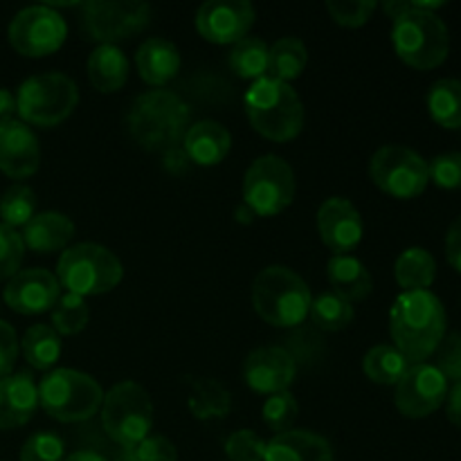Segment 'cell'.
I'll return each instance as SVG.
<instances>
[{
	"label": "cell",
	"mask_w": 461,
	"mask_h": 461,
	"mask_svg": "<svg viewBox=\"0 0 461 461\" xmlns=\"http://www.w3.org/2000/svg\"><path fill=\"white\" fill-rule=\"evenodd\" d=\"M394 347L410 365L426 363L446 338V309L430 291H403L390 311Z\"/></svg>",
	"instance_id": "1"
},
{
	"label": "cell",
	"mask_w": 461,
	"mask_h": 461,
	"mask_svg": "<svg viewBox=\"0 0 461 461\" xmlns=\"http://www.w3.org/2000/svg\"><path fill=\"white\" fill-rule=\"evenodd\" d=\"M126 126L147 151H174L192 126L189 106L171 90H149L131 104Z\"/></svg>",
	"instance_id": "2"
},
{
	"label": "cell",
	"mask_w": 461,
	"mask_h": 461,
	"mask_svg": "<svg viewBox=\"0 0 461 461\" xmlns=\"http://www.w3.org/2000/svg\"><path fill=\"white\" fill-rule=\"evenodd\" d=\"M246 113L257 133L273 142L297 138L304 126V104L286 81L264 77L246 93Z\"/></svg>",
	"instance_id": "3"
},
{
	"label": "cell",
	"mask_w": 461,
	"mask_h": 461,
	"mask_svg": "<svg viewBox=\"0 0 461 461\" xmlns=\"http://www.w3.org/2000/svg\"><path fill=\"white\" fill-rule=\"evenodd\" d=\"M311 302L309 284L286 266H268L252 284L255 311L273 327L291 329L302 324L309 315Z\"/></svg>",
	"instance_id": "4"
},
{
	"label": "cell",
	"mask_w": 461,
	"mask_h": 461,
	"mask_svg": "<svg viewBox=\"0 0 461 461\" xmlns=\"http://www.w3.org/2000/svg\"><path fill=\"white\" fill-rule=\"evenodd\" d=\"M124 277V266L108 248L77 243L66 248L57 264V279L68 293L79 297L104 295Z\"/></svg>",
	"instance_id": "5"
},
{
	"label": "cell",
	"mask_w": 461,
	"mask_h": 461,
	"mask_svg": "<svg viewBox=\"0 0 461 461\" xmlns=\"http://www.w3.org/2000/svg\"><path fill=\"white\" fill-rule=\"evenodd\" d=\"M392 43L401 61L414 70H432L446 61L450 50L448 27L437 14L410 7L392 27Z\"/></svg>",
	"instance_id": "6"
},
{
	"label": "cell",
	"mask_w": 461,
	"mask_h": 461,
	"mask_svg": "<svg viewBox=\"0 0 461 461\" xmlns=\"http://www.w3.org/2000/svg\"><path fill=\"white\" fill-rule=\"evenodd\" d=\"M104 390L93 376L77 369H52L39 383V405L61 423H77L102 410Z\"/></svg>",
	"instance_id": "7"
},
{
	"label": "cell",
	"mask_w": 461,
	"mask_h": 461,
	"mask_svg": "<svg viewBox=\"0 0 461 461\" xmlns=\"http://www.w3.org/2000/svg\"><path fill=\"white\" fill-rule=\"evenodd\" d=\"M79 104V88L61 72L34 75L16 93V113L25 124L52 129L72 115Z\"/></svg>",
	"instance_id": "8"
},
{
	"label": "cell",
	"mask_w": 461,
	"mask_h": 461,
	"mask_svg": "<svg viewBox=\"0 0 461 461\" xmlns=\"http://www.w3.org/2000/svg\"><path fill=\"white\" fill-rule=\"evenodd\" d=\"M102 426L115 444L133 448L153 428V403L142 385L124 381L104 394Z\"/></svg>",
	"instance_id": "9"
},
{
	"label": "cell",
	"mask_w": 461,
	"mask_h": 461,
	"mask_svg": "<svg viewBox=\"0 0 461 461\" xmlns=\"http://www.w3.org/2000/svg\"><path fill=\"white\" fill-rule=\"evenodd\" d=\"M295 198V174L284 158L261 156L243 176V203L255 216H277Z\"/></svg>",
	"instance_id": "10"
},
{
	"label": "cell",
	"mask_w": 461,
	"mask_h": 461,
	"mask_svg": "<svg viewBox=\"0 0 461 461\" xmlns=\"http://www.w3.org/2000/svg\"><path fill=\"white\" fill-rule=\"evenodd\" d=\"M369 178L378 189L401 201L421 196L430 183L428 162L401 144H387L374 153L369 160Z\"/></svg>",
	"instance_id": "11"
},
{
	"label": "cell",
	"mask_w": 461,
	"mask_h": 461,
	"mask_svg": "<svg viewBox=\"0 0 461 461\" xmlns=\"http://www.w3.org/2000/svg\"><path fill=\"white\" fill-rule=\"evenodd\" d=\"M151 21V7L140 0H90L84 5V25L90 41L115 45L142 32Z\"/></svg>",
	"instance_id": "12"
},
{
	"label": "cell",
	"mask_w": 461,
	"mask_h": 461,
	"mask_svg": "<svg viewBox=\"0 0 461 461\" xmlns=\"http://www.w3.org/2000/svg\"><path fill=\"white\" fill-rule=\"evenodd\" d=\"M68 34L61 14L50 5L21 9L9 23V43L23 57H48L57 52Z\"/></svg>",
	"instance_id": "13"
},
{
	"label": "cell",
	"mask_w": 461,
	"mask_h": 461,
	"mask_svg": "<svg viewBox=\"0 0 461 461\" xmlns=\"http://www.w3.org/2000/svg\"><path fill=\"white\" fill-rule=\"evenodd\" d=\"M448 396V381L435 365L419 363L405 372L396 385L394 403L408 419H426L444 405Z\"/></svg>",
	"instance_id": "14"
},
{
	"label": "cell",
	"mask_w": 461,
	"mask_h": 461,
	"mask_svg": "<svg viewBox=\"0 0 461 461\" xmlns=\"http://www.w3.org/2000/svg\"><path fill=\"white\" fill-rule=\"evenodd\" d=\"M255 23V7L246 0H210L196 14V30L210 43L230 45L246 39Z\"/></svg>",
	"instance_id": "15"
},
{
	"label": "cell",
	"mask_w": 461,
	"mask_h": 461,
	"mask_svg": "<svg viewBox=\"0 0 461 461\" xmlns=\"http://www.w3.org/2000/svg\"><path fill=\"white\" fill-rule=\"evenodd\" d=\"M61 297V284L50 270H18L5 286V302L21 315H39L52 311Z\"/></svg>",
	"instance_id": "16"
},
{
	"label": "cell",
	"mask_w": 461,
	"mask_h": 461,
	"mask_svg": "<svg viewBox=\"0 0 461 461\" xmlns=\"http://www.w3.org/2000/svg\"><path fill=\"white\" fill-rule=\"evenodd\" d=\"M297 374L295 358L282 347H261L248 354L243 363V381L259 394L288 392Z\"/></svg>",
	"instance_id": "17"
},
{
	"label": "cell",
	"mask_w": 461,
	"mask_h": 461,
	"mask_svg": "<svg viewBox=\"0 0 461 461\" xmlns=\"http://www.w3.org/2000/svg\"><path fill=\"white\" fill-rule=\"evenodd\" d=\"M318 232L324 246L336 255H347L363 239V216L347 198H327L318 210Z\"/></svg>",
	"instance_id": "18"
},
{
	"label": "cell",
	"mask_w": 461,
	"mask_h": 461,
	"mask_svg": "<svg viewBox=\"0 0 461 461\" xmlns=\"http://www.w3.org/2000/svg\"><path fill=\"white\" fill-rule=\"evenodd\" d=\"M41 165V147L34 131L21 120L0 124V171L9 178L23 180L36 174Z\"/></svg>",
	"instance_id": "19"
},
{
	"label": "cell",
	"mask_w": 461,
	"mask_h": 461,
	"mask_svg": "<svg viewBox=\"0 0 461 461\" xmlns=\"http://www.w3.org/2000/svg\"><path fill=\"white\" fill-rule=\"evenodd\" d=\"M39 408V385L32 374L18 372L0 378V430H14L32 421Z\"/></svg>",
	"instance_id": "20"
},
{
	"label": "cell",
	"mask_w": 461,
	"mask_h": 461,
	"mask_svg": "<svg viewBox=\"0 0 461 461\" xmlns=\"http://www.w3.org/2000/svg\"><path fill=\"white\" fill-rule=\"evenodd\" d=\"M183 144L189 160L201 167H214L223 162V158L230 153L232 135L221 122L201 120L189 126Z\"/></svg>",
	"instance_id": "21"
},
{
	"label": "cell",
	"mask_w": 461,
	"mask_h": 461,
	"mask_svg": "<svg viewBox=\"0 0 461 461\" xmlns=\"http://www.w3.org/2000/svg\"><path fill=\"white\" fill-rule=\"evenodd\" d=\"M264 461H333V450L324 437L311 430H288L266 444Z\"/></svg>",
	"instance_id": "22"
},
{
	"label": "cell",
	"mask_w": 461,
	"mask_h": 461,
	"mask_svg": "<svg viewBox=\"0 0 461 461\" xmlns=\"http://www.w3.org/2000/svg\"><path fill=\"white\" fill-rule=\"evenodd\" d=\"M21 237L25 248L39 255H50V252L66 250L70 239L75 237V223L61 212H43L23 228Z\"/></svg>",
	"instance_id": "23"
},
{
	"label": "cell",
	"mask_w": 461,
	"mask_h": 461,
	"mask_svg": "<svg viewBox=\"0 0 461 461\" xmlns=\"http://www.w3.org/2000/svg\"><path fill=\"white\" fill-rule=\"evenodd\" d=\"M135 66L140 77L149 86H165L178 75L180 52L171 41L167 39H147L138 48Z\"/></svg>",
	"instance_id": "24"
},
{
	"label": "cell",
	"mask_w": 461,
	"mask_h": 461,
	"mask_svg": "<svg viewBox=\"0 0 461 461\" xmlns=\"http://www.w3.org/2000/svg\"><path fill=\"white\" fill-rule=\"evenodd\" d=\"M329 282L333 293L345 297L347 302H360L372 293V275L360 259L351 255H333L327 266Z\"/></svg>",
	"instance_id": "25"
},
{
	"label": "cell",
	"mask_w": 461,
	"mask_h": 461,
	"mask_svg": "<svg viewBox=\"0 0 461 461\" xmlns=\"http://www.w3.org/2000/svg\"><path fill=\"white\" fill-rule=\"evenodd\" d=\"M88 79L99 93H115L129 79V59L117 45H97L88 59Z\"/></svg>",
	"instance_id": "26"
},
{
	"label": "cell",
	"mask_w": 461,
	"mask_h": 461,
	"mask_svg": "<svg viewBox=\"0 0 461 461\" xmlns=\"http://www.w3.org/2000/svg\"><path fill=\"white\" fill-rule=\"evenodd\" d=\"M394 275L405 291H428L437 277L435 257L423 248H408L396 259Z\"/></svg>",
	"instance_id": "27"
},
{
	"label": "cell",
	"mask_w": 461,
	"mask_h": 461,
	"mask_svg": "<svg viewBox=\"0 0 461 461\" xmlns=\"http://www.w3.org/2000/svg\"><path fill=\"white\" fill-rule=\"evenodd\" d=\"M23 356L39 372H48L61 358V338L48 324H34L23 336Z\"/></svg>",
	"instance_id": "28"
},
{
	"label": "cell",
	"mask_w": 461,
	"mask_h": 461,
	"mask_svg": "<svg viewBox=\"0 0 461 461\" xmlns=\"http://www.w3.org/2000/svg\"><path fill=\"white\" fill-rule=\"evenodd\" d=\"M230 66L241 79L259 81L268 77L270 68V45L257 36H246L239 43H234L230 52Z\"/></svg>",
	"instance_id": "29"
},
{
	"label": "cell",
	"mask_w": 461,
	"mask_h": 461,
	"mask_svg": "<svg viewBox=\"0 0 461 461\" xmlns=\"http://www.w3.org/2000/svg\"><path fill=\"white\" fill-rule=\"evenodd\" d=\"M412 367L403 354L392 345H378L367 351L363 360V369L369 381L378 385H399L405 372Z\"/></svg>",
	"instance_id": "30"
},
{
	"label": "cell",
	"mask_w": 461,
	"mask_h": 461,
	"mask_svg": "<svg viewBox=\"0 0 461 461\" xmlns=\"http://www.w3.org/2000/svg\"><path fill=\"white\" fill-rule=\"evenodd\" d=\"M428 111L444 129H461V81L439 79L428 90Z\"/></svg>",
	"instance_id": "31"
},
{
	"label": "cell",
	"mask_w": 461,
	"mask_h": 461,
	"mask_svg": "<svg viewBox=\"0 0 461 461\" xmlns=\"http://www.w3.org/2000/svg\"><path fill=\"white\" fill-rule=\"evenodd\" d=\"M232 408L228 390L214 378H196L192 381V394H189V410L196 419H223Z\"/></svg>",
	"instance_id": "32"
},
{
	"label": "cell",
	"mask_w": 461,
	"mask_h": 461,
	"mask_svg": "<svg viewBox=\"0 0 461 461\" xmlns=\"http://www.w3.org/2000/svg\"><path fill=\"white\" fill-rule=\"evenodd\" d=\"M309 54H306V45L295 36H286L279 39L277 43L270 45V68L268 77L279 81H293L304 72Z\"/></svg>",
	"instance_id": "33"
},
{
	"label": "cell",
	"mask_w": 461,
	"mask_h": 461,
	"mask_svg": "<svg viewBox=\"0 0 461 461\" xmlns=\"http://www.w3.org/2000/svg\"><path fill=\"white\" fill-rule=\"evenodd\" d=\"M311 320L322 331H342L354 320V306L345 297L333 291H324L311 302Z\"/></svg>",
	"instance_id": "34"
},
{
	"label": "cell",
	"mask_w": 461,
	"mask_h": 461,
	"mask_svg": "<svg viewBox=\"0 0 461 461\" xmlns=\"http://www.w3.org/2000/svg\"><path fill=\"white\" fill-rule=\"evenodd\" d=\"M36 216V194L27 185H12L0 196V219L9 228H25Z\"/></svg>",
	"instance_id": "35"
},
{
	"label": "cell",
	"mask_w": 461,
	"mask_h": 461,
	"mask_svg": "<svg viewBox=\"0 0 461 461\" xmlns=\"http://www.w3.org/2000/svg\"><path fill=\"white\" fill-rule=\"evenodd\" d=\"M88 320V304H86L84 297L72 295V293L59 297V302L52 309V329L59 336H77L79 331H84Z\"/></svg>",
	"instance_id": "36"
},
{
	"label": "cell",
	"mask_w": 461,
	"mask_h": 461,
	"mask_svg": "<svg viewBox=\"0 0 461 461\" xmlns=\"http://www.w3.org/2000/svg\"><path fill=\"white\" fill-rule=\"evenodd\" d=\"M297 412H300V405H297L295 396L291 392H277V394H270L266 399L264 408H261V417L264 423L273 432L282 435V432L293 430V423H295Z\"/></svg>",
	"instance_id": "37"
},
{
	"label": "cell",
	"mask_w": 461,
	"mask_h": 461,
	"mask_svg": "<svg viewBox=\"0 0 461 461\" xmlns=\"http://www.w3.org/2000/svg\"><path fill=\"white\" fill-rule=\"evenodd\" d=\"M23 257H25V243L21 234L0 223V282L12 279L21 270Z\"/></svg>",
	"instance_id": "38"
},
{
	"label": "cell",
	"mask_w": 461,
	"mask_h": 461,
	"mask_svg": "<svg viewBox=\"0 0 461 461\" xmlns=\"http://www.w3.org/2000/svg\"><path fill=\"white\" fill-rule=\"evenodd\" d=\"M66 446L54 432H36L25 441L21 450V461H63Z\"/></svg>",
	"instance_id": "39"
},
{
	"label": "cell",
	"mask_w": 461,
	"mask_h": 461,
	"mask_svg": "<svg viewBox=\"0 0 461 461\" xmlns=\"http://www.w3.org/2000/svg\"><path fill=\"white\" fill-rule=\"evenodd\" d=\"M225 455L230 461H264L266 441L252 430H237L225 441Z\"/></svg>",
	"instance_id": "40"
},
{
	"label": "cell",
	"mask_w": 461,
	"mask_h": 461,
	"mask_svg": "<svg viewBox=\"0 0 461 461\" xmlns=\"http://www.w3.org/2000/svg\"><path fill=\"white\" fill-rule=\"evenodd\" d=\"M329 14L345 27H360L372 18L376 3L374 0H329Z\"/></svg>",
	"instance_id": "41"
},
{
	"label": "cell",
	"mask_w": 461,
	"mask_h": 461,
	"mask_svg": "<svg viewBox=\"0 0 461 461\" xmlns=\"http://www.w3.org/2000/svg\"><path fill=\"white\" fill-rule=\"evenodd\" d=\"M428 176L441 189H461V153H444L428 162Z\"/></svg>",
	"instance_id": "42"
},
{
	"label": "cell",
	"mask_w": 461,
	"mask_h": 461,
	"mask_svg": "<svg viewBox=\"0 0 461 461\" xmlns=\"http://www.w3.org/2000/svg\"><path fill=\"white\" fill-rule=\"evenodd\" d=\"M131 450L133 461H178V450L167 437L149 435Z\"/></svg>",
	"instance_id": "43"
},
{
	"label": "cell",
	"mask_w": 461,
	"mask_h": 461,
	"mask_svg": "<svg viewBox=\"0 0 461 461\" xmlns=\"http://www.w3.org/2000/svg\"><path fill=\"white\" fill-rule=\"evenodd\" d=\"M439 356H437L435 367L444 374L446 381L459 383L461 381V333H453V336L444 338L439 345Z\"/></svg>",
	"instance_id": "44"
},
{
	"label": "cell",
	"mask_w": 461,
	"mask_h": 461,
	"mask_svg": "<svg viewBox=\"0 0 461 461\" xmlns=\"http://www.w3.org/2000/svg\"><path fill=\"white\" fill-rule=\"evenodd\" d=\"M18 358V338L9 322L0 320V378L9 376Z\"/></svg>",
	"instance_id": "45"
},
{
	"label": "cell",
	"mask_w": 461,
	"mask_h": 461,
	"mask_svg": "<svg viewBox=\"0 0 461 461\" xmlns=\"http://www.w3.org/2000/svg\"><path fill=\"white\" fill-rule=\"evenodd\" d=\"M446 257H448V264L461 273V216L453 221L446 234Z\"/></svg>",
	"instance_id": "46"
},
{
	"label": "cell",
	"mask_w": 461,
	"mask_h": 461,
	"mask_svg": "<svg viewBox=\"0 0 461 461\" xmlns=\"http://www.w3.org/2000/svg\"><path fill=\"white\" fill-rule=\"evenodd\" d=\"M446 401H448V403H446V414H448V421L461 428V381L455 383L453 390H448Z\"/></svg>",
	"instance_id": "47"
},
{
	"label": "cell",
	"mask_w": 461,
	"mask_h": 461,
	"mask_svg": "<svg viewBox=\"0 0 461 461\" xmlns=\"http://www.w3.org/2000/svg\"><path fill=\"white\" fill-rule=\"evenodd\" d=\"M16 113V97L7 88H0V124L14 120Z\"/></svg>",
	"instance_id": "48"
},
{
	"label": "cell",
	"mask_w": 461,
	"mask_h": 461,
	"mask_svg": "<svg viewBox=\"0 0 461 461\" xmlns=\"http://www.w3.org/2000/svg\"><path fill=\"white\" fill-rule=\"evenodd\" d=\"M63 461H106L99 453H93V450H77V453L68 455Z\"/></svg>",
	"instance_id": "49"
},
{
	"label": "cell",
	"mask_w": 461,
	"mask_h": 461,
	"mask_svg": "<svg viewBox=\"0 0 461 461\" xmlns=\"http://www.w3.org/2000/svg\"><path fill=\"white\" fill-rule=\"evenodd\" d=\"M237 219L241 221V223H252V221H255V212L243 203L241 207H237Z\"/></svg>",
	"instance_id": "50"
}]
</instances>
